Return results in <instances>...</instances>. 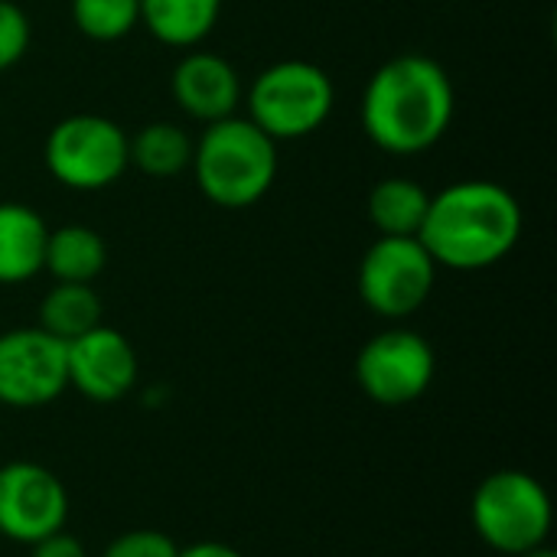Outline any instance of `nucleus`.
<instances>
[{
  "instance_id": "ddd939ff",
  "label": "nucleus",
  "mask_w": 557,
  "mask_h": 557,
  "mask_svg": "<svg viewBox=\"0 0 557 557\" xmlns=\"http://www.w3.org/2000/svg\"><path fill=\"white\" fill-rule=\"evenodd\" d=\"M46 219L26 202H0V284H26L42 271Z\"/></svg>"
},
{
  "instance_id": "2eb2a0df",
  "label": "nucleus",
  "mask_w": 557,
  "mask_h": 557,
  "mask_svg": "<svg viewBox=\"0 0 557 557\" xmlns=\"http://www.w3.org/2000/svg\"><path fill=\"white\" fill-rule=\"evenodd\" d=\"M108 264L104 238L88 225H59L46 235L42 271L55 284H91Z\"/></svg>"
},
{
  "instance_id": "1a4fd4ad",
  "label": "nucleus",
  "mask_w": 557,
  "mask_h": 557,
  "mask_svg": "<svg viewBox=\"0 0 557 557\" xmlns=\"http://www.w3.org/2000/svg\"><path fill=\"white\" fill-rule=\"evenodd\" d=\"M69 388L65 343L39 326L0 333V405L33 411L52 405Z\"/></svg>"
},
{
  "instance_id": "f8f14e48",
  "label": "nucleus",
  "mask_w": 557,
  "mask_h": 557,
  "mask_svg": "<svg viewBox=\"0 0 557 557\" xmlns=\"http://www.w3.org/2000/svg\"><path fill=\"white\" fill-rule=\"evenodd\" d=\"M170 91L180 111L199 124L238 114V104L245 98L238 69L225 55L206 52L199 46L186 49V55L173 65Z\"/></svg>"
},
{
  "instance_id": "9d476101",
  "label": "nucleus",
  "mask_w": 557,
  "mask_h": 557,
  "mask_svg": "<svg viewBox=\"0 0 557 557\" xmlns=\"http://www.w3.org/2000/svg\"><path fill=\"white\" fill-rule=\"evenodd\" d=\"M69 522V493L62 480L33 460L0 467V535L16 545H36Z\"/></svg>"
},
{
  "instance_id": "39448f33",
  "label": "nucleus",
  "mask_w": 557,
  "mask_h": 557,
  "mask_svg": "<svg viewBox=\"0 0 557 557\" xmlns=\"http://www.w3.org/2000/svg\"><path fill=\"white\" fill-rule=\"evenodd\" d=\"M470 522L483 545L509 557L548 545L555 509L548 490L522 470L486 476L470 503Z\"/></svg>"
},
{
  "instance_id": "6e6552de",
  "label": "nucleus",
  "mask_w": 557,
  "mask_h": 557,
  "mask_svg": "<svg viewBox=\"0 0 557 557\" xmlns=\"http://www.w3.org/2000/svg\"><path fill=\"white\" fill-rule=\"evenodd\" d=\"M437 372L431 343L405 326L372 336L356 359V382L382 408H405L418 401Z\"/></svg>"
},
{
  "instance_id": "4be33fe9",
  "label": "nucleus",
  "mask_w": 557,
  "mask_h": 557,
  "mask_svg": "<svg viewBox=\"0 0 557 557\" xmlns=\"http://www.w3.org/2000/svg\"><path fill=\"white\" fill-rule=\"evenodd\" d=\"M29 557H88V548L62 529V532H52L42 542L29 545Z\"/></svg>"
},
{
  "instance_id": "aec40b11",
  "label": "nucleus",
  "mask_w": 557,
  "mask_h": 557,
  "mask_svg": "<svg viewBox=\"0 0 557 557\" xmlns=\"http://www.w3.org/2000/svg\"><path fill=\"white\" fill-rule=\"evenodd\" d=\"M33 42L29 16L20 3L0 0V72L13 69Z\"/></svg>"
},
{
  "instance_id": "4468645a",
  "label": "nucleus",
  "mask_w": 557,
  "mask_h": 557,
  "mask_svg": "<svg viewBox=\"0 0 557 557\" xmlns=\"http://www.w3.org/2000/svg\"><path fill=\"white\" fill-rule=\"evenodd\" d=\"M222 0H140V26L170 49H196L212 36Z\"/></svg>"
},
{
  "instance_id": "f03ea898",
  "label": "nucleus",
  "mask_w": 557,
  "mask_h": 557,
  "mask_svg": "<svg viewBox=\"0 0 557 557\" xmlns=\"http://www.w3.org/2000/svg\"><path fill=\"white\" fill-rule=\"evenodd\" d=\"M522 238V206L496 180H460L431 196L418 242L437 268L486 271Z\"/></svg>"
},
{
  "instance_id": "5701e85b",
  "label": "nucleus",
  "mask_w": 557,
  "mask_h": 557,
  "mask_svg": "<svg viewBox=\"0 0 557 557\" xmlns=\"http://www.w3.org/2000/svg\"><path fill=\"white\" fill-rule=\"evenodd\" d=\"M176 557H245L242 552H235L232 545H222V542H196L189 548H180Z\"/></svg>"
},
{
  "instance_id": "6ab92c4d",
  "label": "nucleus",
  "mask_w": 557,
  "mask_h": 557,
  "mask_svg": "<svg viewBox=\"0 0 557 557\" xmlns=\"http://www.w3.org/2000/svg\"><path fill=\"white\" fill-rule=\"evenodd\" d=\"M72 23L85 39L117 42L140 26V0H72Z\"/></svg>"
},
{
  "instance_id": "20e7f679",
  "label": "nucleus",
  "mask_w": 557,
  "mask_h": 557,
  "mask_svg": "<svg viewBox=\"0 0 557 557\" xmlns=\"http://www.w3.org/2000/svg\"><path fill=\"white\" fill-rule=\"evenodd\" d=\"M245 117L258 124L274 144L304 140L330 121L336 108V85L317 62L281 59L255 75L245 91Z\"/></svg>"
},
{
  "instance_id": "412c9836",
  "label": "nucleus",
  "mask_w": 557,
  "mask_h": 557,
  "mask_svg": "<svg viewBox=\"0 0 557 557\" xmlns=\"http://www.w3.org/2000/svg\"><path fill=\"white\" fill-rule=\"evenodd\" d=\"M180 545L157 532V529H131L121 532L114 542H108V548L101 552V557H176Z\"/></svg>"
},
{
  "instance_id": "a211bd4d",
  "label": "nucleus",
  "mask_w": 557,
  "mask_h": 557,
  "mask_svg": "<svg viewBox=\"0 0 557 557\" xmlns=\"http://www.w3.org/2000/svg\"><path fill=\"white\" fill-rule=\"evenodd\" d=\"M101 297L91 284H55L39 304V330L72 343L101 323Z\"/></svg>"
},
{
  "instance_id": "7ed1b4c3",
  "label": "nucleus",
  "mask_w": 557,
  "mask_h": 557,
  "mask_svg": "<svg viewBox=\"0 0 557 557\" xmlns=\"http://www.w3.org/2000/svg\"><path fill=\"white\" fill-rule=\"evenodd\" d=\"M199 193L219 209H251L277 180V144L248 117L206 124L189 163Z\"/></svg>"
},
{
  "instance_id": "423d86ee",
  "label": "nucleus",
  "mask_w": 557,
  "mask_h": 557,
  "mask_svg": "<svg viewBox=\"0 0 557 557\" xmlns=\"http://www.w3.org/2000/svg\"><path fill=\"white\" fill-rule=\"evenodd\" d=\"M49 176L75 193H101L127 173V131L104 114H69L42 144Z\"/></svg>"
},
{
  "instance_id": "f3484780",
  "label": "nucleus",
  "mask_w": 557,
  "mask_h": 557,
  "mask_svg": "<svg viewBox=\"0 0 557 557\" xmlns=\"http://www.w3.org/2000/svg\"><path fill=\"white\" fill-rule=\"evenodd\" d=\"M193 137L170 121H150L134 137L127 134V163L150 180H173L193 163Z\"/></svg>"
},
{
  "instance_id": "b1692460",
  "label": "nucleus",
  "mask_w": 557,
  "mask_h": 557,
  "mask_svg": "<svg viewBox=\"0 0 557 557\" xmlns=\"http://www.w3.org/2000/svg\"><path fill=\"white\" fill-rule=\"evenodd\" d=\"M519 557H557L548 545H542V548H532V552H525V555H519Z\"/></svg>"
},
{
  "instance_id": "dca6fc26",
  "label": "nucleus",
  "mask_w": 557,
  "mask_h": 557,
  "mask_svg": "<svg viewBox=\"0 0 557 557\" xmlns=\"http://www.w3.org/2000/svg\"><path fill=\"white\" fill-rule=\"evenodd\" d=\"M431 206V193L408 176H388L372 186L366 212L379 235L388 238H418L424 215Z\"/></svg>"
},
{
  "instance_id": "9b49d317",
  "label": "nucleus",
  "mask_w": 557,
  "mask_h": 557,
  "mask_svg": "<svg viewBox=\"0 0 557 557\" xmlns=\"http://www.w3.org/2000/svg\"><path fill=\"white\" fill-rule=\"evenodd\" d=\"M137 352L131 339L104 323L65 343L69 388L95 405H114L137 385Z\"/></svg>"
},
{
  "instance_id": "f257e3e1",
  "label": "nucleus",
  "mask_w": 557,
  "mask_h": 557,
  "mask_svg": "<svg viewBox=\"0 0 557 557\" xmlns=\"http://www.w3.org/2000/svg\"><path fill=\"white\" fill-rule=\"evenodd\" d=\"M454 114V78L424 52H401L382 62L359 104L366 137L392 157H414L437 147L450 131Z\"/></svg>"
},
{
  "instance_id": "0eeeda50",
  "label": "nucleus",
  "mask_w": 557,
  "mask_h": 557,
  "mask_svg": "<svg viewBox=\"0 0 557 557\" xmlns=\"http://www.w3.org/2000/svg\"><path fill=\"white\" fill-rule=\"evenodd\" d=\"M434 284L437 264L418 238L379 235L359 261V297L385 320L418 313L431 300Z\"/></svg>"
}]
</instances>
